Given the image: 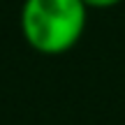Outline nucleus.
Returning <instances> with one entry per match:
<instances>
[{"label": "nucleus", "instance_id": "f257e3e1", "mask_svg": "<svg viewBox=\"0 0 125 125\" xmlns=\"http://www.w3.org/2000/svg\"><path fill=\"white\" fill-rule=\"evenodd\" d=\"M88 7L83 0H23L21 32L30 49L58 56L79 44Z\"/></svg>", "mask_w": 125, "mask_h": 125}, {"label": "nucleus", "instance_id": "f03ea898", "mask_svg": "<svg viewBox=\"0 0 125 125\" xmlns=\"http://www.w3.org/2000/svg\"><path fill=\"white\" fill-rule=\"evenodd\" d=\"M88 9H109V7H116L121 5L123 0H83Z\"/></svg>", "mask_w": 125, "mask_h": 125}]
</instances>
